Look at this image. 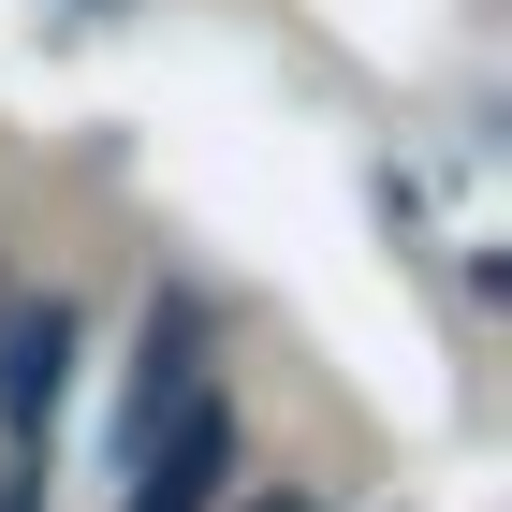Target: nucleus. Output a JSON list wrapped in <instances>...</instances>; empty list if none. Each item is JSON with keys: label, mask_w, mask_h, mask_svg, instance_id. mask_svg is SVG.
<instances>
[{"label": "nucleus", "mask_w": 512, "mask_h": 512, "mask_svg": "<svg viewBox=\"0 0 512 512\" xmlns=\"http://www.w3.org/2000/svg\"><path fill=\"white\" fill-rule=\"evenodd\" d=\"M249 512H322V498H308V483H278V498H249Z\"/></svg>", "instance_id": "3"}, {"label": "nucleus", "mask_w": 512, "mask_h": 512, "mask_svg": "<svg viewBox=\"0 0 512 512\" xmlns=\"http://www.w3.org/2000/svg\"><path fill=\"white\" fill-rule=\"evenodd\" d=\"M147 483H132V512H220V483H235V410H220V381L191 395V410H161L147 439Z\"/></svg>", "instance_id": "1"}, {"label": "nucleus", "mask_w": 512, "mask_h": 512, "mask_svg": "<svg viewBox=\"0 0 512 512\" xmlns=\"http://www.w3.org/2000/svg\"><path fill=\"white\" fill-rule=\"evenodd\" d=\"M59 395H74V308L30 293V308H0V425L44 439V425H59Z\"/></svg>", "instance_id": "2"}]
</instances>
